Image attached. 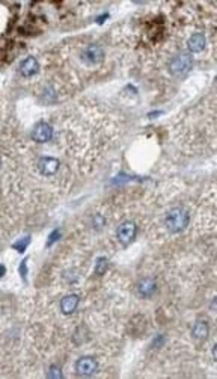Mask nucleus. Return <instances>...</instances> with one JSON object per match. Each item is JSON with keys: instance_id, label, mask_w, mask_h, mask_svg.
Returning a JSON list of instances; mask_svg holds the SVG:
<instances>
[{"instance_id": "f8f14e48", "label": "nucleus", "mask_w": 217, "mask_h": 379, "mask_svg": "<svg viewBox=\"0 0 217 379\" xmlns=\"http://www.w3.org/2000/svg\"><path fill=\"white\" fill-rule=\"evenodd\" d=\"M210 334V325L207 320H196L193 328H192V337L198 341H202L208 337Z\"/></svg>"}, {"instance_id": "0eeeda50", "label": "nucleus", "mask_w": 217, "mask_h": 379, "mask_svg": "<svg viewBox=\"0 0 217 379\" xmlns=\"http://www.w3.org/2000/svg\"><path fill=\"white\" fill-rule=\"evenodd\" d=\"M98 363L94 357H80L76 361V373L79 376H90L97 372Z\"/></svg>"}, {"instance_id": "6e6552de", "label": "nucleus", "mask_w": 217, "mask_h": 379, "mask_svg": "<svg viewBox=\"0 0 217 379\" xmlns=\"http://www.w3.org/2000/svg\"><path fill=\"white\" fill-rule=\"evenodd\" d=\"M136 292L137 295L143 299H148V297H152L157 292V280L156 278H151V277H146V278H142L137 286H136Z\"/></svg>"}, {"instance_id": "9b49d317", "label": "nucleus", "mask_w": 217, "mask_h": 379, "mask_svg": "<svg viewBox=\"0 0 217 379\" xmlns=\"http://www.w3.org/2000/svg\"><path fill=\"white\" fill-rule=\"evenodd\" d=\"M205 45H207V38L204 34H193L187 41V48L192 53H201L202 50H205Z\"/></svg>"}, {"instance_id": "20e7f679", "label": "nucleus", "mask_w": 217, "mask_h": 379, "mask_svg": "<svg viewBox=\"0 0 217 379\" xmlns=\"http://www.w3.org/2000/svg\"><path fill=\"white\" fill-rule=\"evenodd\" d=\"M137 234V227L133 221H126L122 222L118 230H116V239L122 247H129L131 242L136 239Z\"/></svg>"}, {"instance_id": "6ab92c4d", "label": "nucleus", "mask_w": 217, "mask_h": 379, "mask_svg": "<svg viewBox=\"0 0 217 379\" xmlns=\"http://www.w3.org/2000/svg\"><path fill=\"white\" fill-rule=\"evenodd\" d=\"M213 358L217 361V343L213 346Z\"/></svg>"}, {"instance_id": "7ed1b4c3", "label": "nucleus", "mask_w": 217, "mask_h": 379, "mask_svg": "<svg viewBox=\"0 0 217 379\" xmlns=\"http://www.w3.org/2000/svg\"><path fill=\"white\" fill-rule=\"evenodd\" d=\"M104 50H103V47L101 45H98V44H87L86 47L83 48V51H82V55H80V58H82V61L89 65V67H94V65H100L103 61H104Z\"/></svg>"}, {"instance_id": "f257e3e1", "label": "nucleus", "mask_w": 217, "mask_h": 379, "mask_svg": "<svg viewBox=\"0 0 217 379\" xmlns=\"http://www.w3.org/2000/svg\"><path fill=\"white\" fill-rule=\"evenodd\" d=\"M189 222H190V213L185 207H174L165 216V225L171 234H178L184 231Z\"/></svg>"}, {"instance_id": "39448f33", "label": "nucleus", "mask_w": 217, "mask_h": 379, "mask_svg": "<svg viewBox=\"0 0 217 379\" xmlns=\"http://www.w3.org/2000/svg\"><path fill=\"white\" fill-rule=\"evenodd\" d=\"M37 169L44 177H51L59 172L60 169V160L53 156H43L37 162Z\"/></svg>"}, {"instance_id": "a211bd4d", "label": "nucleus", "mask_w": 217, "mask_h": 379, "mask_svg": "<svg viewBox=\"0 0 217 379\" xmlns=\"http://www.w3.org/2000/svg\"><path fill=\"white\" fill-rule=\"evenodd\" d=\"M210 307H211V310H213V311H216V313H217V296L214 297V299H213V301H211Z\"/></svg>"}, {"instance_id": "423d86ee", "label": "nucleus", "mask_w": 217, "mask_h": 379, "mask_svg": "<svg viewBox=\"0 0 217 379\" xmlns=\"http://www.w3.org/2000/svg\"><path fill=\"white\" fill-rule=\"evenodd\" d=\"M53 134H54L53 126L50 123H45V121L35 124L30 131V138L37 144H47L53 138Z\"/></svg>"}, {"instance_id": "2eb2a0df", "label": "nucleus", "mask_w": 217, "mask_h": 379, "mask_svg": "<svg viewBox=\"0 0 217 379\" xmlns=\"http://www.w3.org/2000/svg\"><path fill=\"white\" fill-rule=\"evenodd\" d=\"M47 376L51 379L62 378V370H60V367H57V366H51V367L48 369V372H47Z\"/></svg>"}, {"instance_id": "1a4fd4ad", "label": "nucleus", "mask_w": 217, "mask_h": 379, "mask_svg": "<svg viewBox=\"0 0 217 379\" xmlns=\"http://www.w3.org/2000/svg\"><path fill=\"white\" fill-rule=\"evenodd\" d=\"M18 70H20V74H21V76H24V77H32V76H35V74L38 73V70H40V64H38L37 58H34V56H27L26 59H23V61H21V64H20Z\"/></svg>"}, {"instance_id": "9d476101", "label": "nucleus", "mask_w": 217, "mask_h": 379, "mask_svg": "<svg viewBox=\"0 0 217 379\" xmlns=\"http://www.w3.org/2000/svg\"><path fill=\"white\" fill-rule=\"evenodd\" d=\"M79 302H80V299H79V296L77 295H67L64 296L62 299H60V304H59V307H60V311H62V314H65V316H70V314H73L76 310H77V307H79Z\"/></svg>"}, {"instance_id": "f03ea898", "label": "nucleus", "mask_w": 217, "mask_h": 379, "mask_svg": "<svg viewBox=\"0 0 217 379\" xmlns=\"http://www.w3.org/2000/svg\"><path fill=\"white\" fill-rule=\"evenodd\" d=\"M193 65V58L190 53L187 51H181L178 55H175L174 58L169 62V73L174 76H181L185 74L187 71H190Z\"/></svg>"}, {"instance_id": "f3484780", "label": "nucleus", "mask_w": 217, "mask_h": 379, "mask_svg": "<svg viewBox=\"0 0 217 379\" xmlns=\"http://www.w3.org/2000/svg\"><path fill=\"white\" fill-rule=\"evenodd\" d=\"M29 240H30L29 237H27L26 240H24V239H21V240H20L18 243H15V245H14V248H15L17 251H20V253H23V251L26 250V247H27V243H29Z\"/></svg>"}, {"instance_id": "4468645a", "label": "nucleus", "mask_w": 217, "mask_h": 379, "mask_svg": "<svg viewBox=\"0 0 217 379\" xmlns=\"http://www.w3.org/2000/svg\"><path fill=\"white\" fill-rule=\"evenodd\" d=\"M92 227H94L95 230L104 228V227H106V218H104L103 214H95V216L92 218Z\"/></svg>"}, {"instance_id": "dca6fc26", "label": "nucleus", "mask_w": 217, "mask_h": 379, "mask_svg": "<svg viewBox=\"0 0 217 379\" xmlns=\"http://www.w3.org/2000/svg\"><path fill=\"white\" fill-rule=\"evenodd\" d=\"M57 239H60V230H54V231L50 234V237H48V240H47V247H51Z\"/></svg>"}, {"instance_id": "ddd939ff", "label": "nucleus", "mask_w": 217, "mask_h": 379, "mask_svg": "<svg viewBox=\"0 0 217 379\" xmlns=\"http://www.w3.org/2000/svg\"><path fill=\"white\" fill-rule=\"evenodd\" d=\"M107 269H109V261H107V258H106V257L97 258V263H95V274H97V275H104Z\"/></svg>"}]
</instances>
